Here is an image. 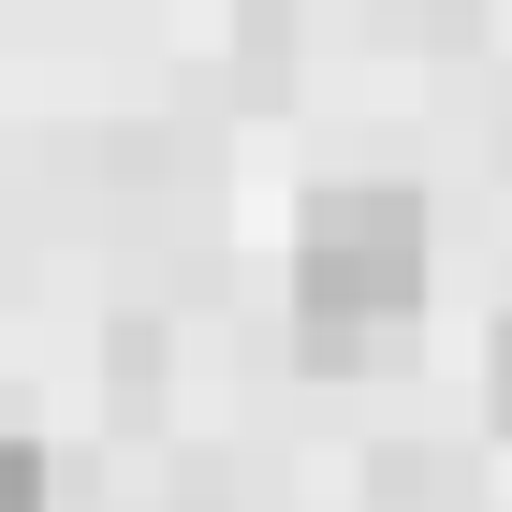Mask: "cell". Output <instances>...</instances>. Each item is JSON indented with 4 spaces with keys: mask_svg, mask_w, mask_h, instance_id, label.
<instances>
[{
    "mask_svg": "<svg viewBox=\"0 0 512 512\" xmlns=\"http://www.w3.org/2000/svg\"><path fill=\"white\" fill-rule=\"evenodd\" d=\"M293 308H308V352H366L425 308V205L410 191H322L308 235H293Z\"/></svg>",
    "mask_w": 512,
    "mask_h": 512,
    "instance_id": "cell-1",
    "label": "cell"
},
{
    "mask_svg": "<svg viewBox=\"0 0 512 512\" xmlns=\"http://www.w3.org/2000/svg\"><path fill=\"white\" fill-rule=\"evenodd\" d=\"M0 512H44V454L30 439H0Z\"/></svg>",
    "mask_w": 512,
    "mask_h": 512,
    "instance_id": "cell-2",
    "label": "cell"
},
{
    "mask_svg": "<svg viewBox=\"0 0 512 512\" xmlns=\"http://www.w3.org/2000/svg\"><path fill=\"white\" fill-rule=\"evenodd\" d=\"M498 425H512V337H498Z\"/></svg>",
    "mask_w": 512,
    "mask_h": 512,
    "instance_id": "cell-3",
    "label": "cell"
}]
</instances>
